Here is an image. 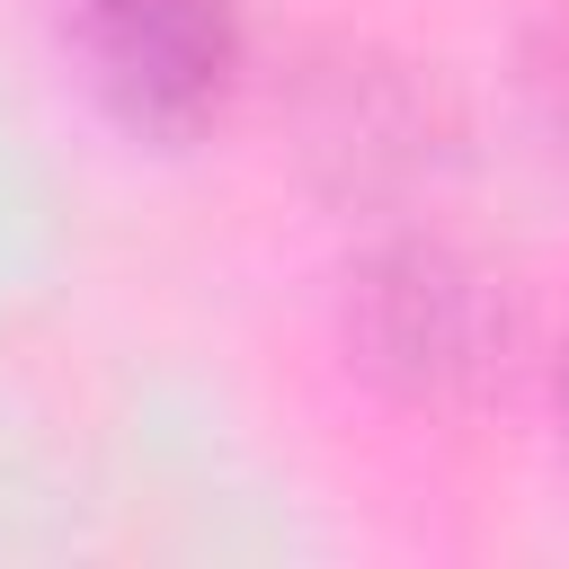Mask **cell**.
<instances>
[{
	"instance_id": "3957f363",
	"label": "cell",
	"mask_w": 569,
	"mask_h": 569,
	"mask_svg": "<svg viewBox=\"0 0 569 569\" xmlns=\"http://www.w3.org/2000/svg\"><path fill=\"white\" fill-rule=\"evenodd\" d=\"M560 418H569V347H560Z\"/></svg>"
},
{
	"instance_id": "6da1fadb",
	"label": "cell",
	"mask_w": 569,
	"mask_h": 569,
	"mask_svg": "<svg viewBox=\"0 0 569 569\" xmlns=\"http://www.w3.org/2000/svg\"><path fill=\"white\" fill-rule=\"evenodd\" d=\"M71 44L116 124L178 142L222 116L240 80V9L231 0H71Z\"/></svg>"
},
{
	"instance_id": "7a4b0ae2",
	"label": "cell",
	"mask_w": 569,
	"mask_h": 569,
	"mask_svg": "<svg viewBox=\"0 0 569 569\" xmlns=\"http://www.w3.org/2000/svg\"><path fill=\"white\" fill-rule=\"evenodd\" d=\"M382 302H391V320L373 338H382L391 365H418V373L471 365V347H480V293H471V276H453L445 258H400L382 276Z\"/></svg>"
}]
</instances>
